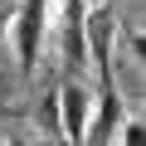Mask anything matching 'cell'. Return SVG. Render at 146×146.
<instances>
[{
  "mask_svg": "<svg viewBox=\"0 0 146 146\" xmlns=\"http://www.w3.org/2000/svg\"><path fill=\"white\" fill-rule=\"evenodd\" d=\"M49 29H54V0H20V5L10 10V29H5V39L15 44V68H20L25 83L34 78L39 63H44Z\"/></svg>",
  "mask_w": 146,
  "mask_h": 146,
  "instance_id": "1",
  "label": "cell"
},
{
  "mask_svg": "<svg viewBox=\"0 0 146 146\" xmlns=\"http://www.w3.org/2000/svg\"><path fill=\"white\" fill-rule=\"evenodd\" d=\"M83 39H88V63L98 73V83L112 78V39H117V5H88L83 15Z\"/></svg>",
  "mask_w": 146,
  "mask_h": 146,
  "instance_id": "2",
  "label": "cell"
},
{
  "mask_svg": "<svg viewBox=\"0 0 146 146\" xmlns=\"http://www.w3.org/2000/svg\"><path fill=\"white\" fill-rule=\"evenodd\" d=\"M54 93H58V136L68 146H83V127H88V112H93V88L83 83V73H68Z\"/></svg>",
  "mask_w": 146,
  "mask_h": 146,
  "instance_id": "3",
  "label": "cell"
},
{
  "mask_svg": "<svg viewBox=\"0 0 146 146\" xmlns=\"http://www.w3.org/2000/svg\"><path fill=\"white\" fill-rule=\"evenodd\" d=\"M122 117H127V102H122V93H117V78L98 83V93H93V112H88V127H83V146H112Z\"/></svg>",
  "mask_w": 146,
  "mask_h": 146,
  "instance_id": "4",
  "label": "cell"
},
{
  "mask_svg": "<svg viewBox=\"0 0 146 146\" xmlns=\"http://www.w3.org/2000/svg\"><path fill=\"white\" fill-rule=\"evenodd\" d=\"M34 122H39V131H44V136H58V93H44V98H39Z\"/></svg>",
  "mask_w": 146,
  "mask_h": 146,
  "instance_id": "5",
  "label": "cell"
},
{
  "mask_svg": "<svg viewBox=\"0 0 146 146\" xmlns=\"http://www.w3.org/2000/svg\"><path fill=\"white\" fill-rule=\"evenodd\" d=\"M112 146H146V122L127 112V117L117 122V136H112Z\"/></svg>",
  "mask_w": 146,
  "mask_h": 146,
  "instance_id": "6",
  "label": "cell"
},
{
  "mask_svg": "<svg viewBox=\"0 0 146 146\" xmlns=\"http://www.w3.org/2000/svg\"><path fill=\"white\" fill-rule=\"evenodd\" d=\"M127 49H131V58H136V63H146V39H141V29H136V25L127 29Z\"/></svg>",
  "mask_w": 146,
  "mask_h": 146,
  "instance_id": "7",
  "label": "cell"
},
{
  "mask_svg": "<svg viewBox=\"0 0 146 146\" xmlns=\"http://www.w3.org/2000/svg\"><path fill=\"white\" fill-rule=\"evenodd\" d=\"M5 29H10V10L0 5V39H5Z\"/></svg>",
  "mask_w": 146,
  "mask_h": 146,
  "instance_id": "8",
  "label": "cell"
},
{
  "mask_svg": "<svg viewBox=\"0 0 146 146\" xmlns=\"http://www.w3.org/2000/svg\"><path fill=\"white\" fill-rule=\"evenodd\" d=\"M0 146H29V136H5Z\"/></svg>",
  "mask_w": 146,
  "mask_h": 146,
  "instance_id": "9",
  "label": "cell"
},
{
  "mask_svg": "<svg viewBox=\"0 0 146 146\" xmlns=\"http://www.w3.org/2000/svg\"><path fill=\"white\" fill-rule=\"evenodd\" d=\"M29 146H44V141H29Z\"/></svg>",
  "mask_w": 146,
  "mask_h": 146,
  "instance_id": "10",
  "label": "cell"
}]
</instances>
